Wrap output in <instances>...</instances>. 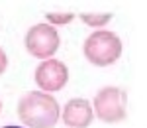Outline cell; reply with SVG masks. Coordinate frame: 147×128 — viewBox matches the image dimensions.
<instances>
[{
  "label": "cell",
  "instance_id": "277c9868",
  "mask_svg": "<svg viewBox=\"0 0 147 128\" xmlns=\"http://www.w3.org/2000/svg\"><path fill=\"white\" fill-rule=\"evenodd\" d=\"M24 46L26 51L32 57L45 61V59H53V55L57 53V49L61 46V35L57 32V28L49 26L47 22L34 24L24 37Z\"/></svg>",
  "mask_w": 147,
  "mask_h": 128
},
{
  "label": "cell",
  "instance_id": "5b68a950",
  "mask_svg": "<svg viewBox=\"0 0 147 128\" xmlns=\"http://www.w3.org/2000/svg\"><path fill=\"white\" fill-rule=\"evenodd\" d=\"M34 81L37 85V91L53 95L65 89V85L69 83V67L55 57L39 61V65L34 71Z\"/></svg>",
  "mask_w": 147,
  "mask_h": 128
},
{
  "label": "cell",
  "instance_id": "30bf717a",
  "mask_svg": "<svg viewBox=\"0 0 147 128\" xmlns=\"http://www.w3.org/2000/svg\"><path fill=\"white\" fill-rule=\"evenodd\" d=\"M2 128H26V126H18V124H8V126H2Z\"/></svg>",
  "mask_w": 147,
  "mask_h": 128
},
{
  "label": "cell",
  "instance_id": "3957f363",
  "mask_svg": "<svg viewBox=\"0 0 147 128\" xmlns=\"http://www.w3.org/2000/svg\"><path fill=\"white\" fill-rule=\"evenodd\" d=\"M92 110L94 116L106 124L122 122L127 116V95L120 87H102L94 95Z\"/></svg>",
  "mask_w": 147,
  "mask_h": 128
},
{
  "label": "cell",
  "instance_id": "52a82bcc",
  "mask_svg": "<svg viewBox=\"0 0 147 128\" xmlns=\"http://www.w3.org/2000/svg\"><path fill=\"white\" fill-rule=\"evenodd\" d=\"M79 18L82 20V24L90 26V28H96V30H102L106 24L112 20V12H100V14H94V12H80Z\"/></svg>",
  "mask_w": 147,
  "mask_h": 128
},
{
  "label": "cell",
  "instance_id": "ba28073f",
  "mask_svg": "<svg viewBox=\"0 0 147 128\" xmlns=\"http://www.w3.org/2000/svg\"><path fill=\"white\" fill-rule=\"evenodd\" d=\"M45 20L53 28L67 26V24H71L75 20V12H45Z\"/></svg>",
  "mask_w": 147,
  "mask_h": 128
},
{
  "label": "cell",
  "instance_id": "6da1fadb",
  "mask_svg": "<svg viewBox=\"0 0 147 128\" xmlns=\"http://www.w3.org/2000/svg\"><path fill=\"white\" fill-rule=\"evenodd\" d=\"M18 118L26 128H55L61 120L57 99L43 91H28L18 101Z\"/></svg>",
  "mask_w": 147,
  "mask_h": 128
},
{
  "label": "cell",
  "instance_id": "8fae6325",
  "mask_svg": "<svg viewBox=\"0 0 147 128\" xmlns=\"http://www.w3.org/2000/svg\"><path fill=\"white\" fill-rule=\"evenodd\" d=\"M0 112H2V101H0Z\"/></svg>",
  "mask_w": 147,
  "mask_h": 128
},
{
  "label": "cell",
  "instance_id": "7a4b0ae2",
  "mask_svg": "<svg viewBox=\"0 0 147 128\" xmlns=\"http://www.w3.org/2000/svg\"><path fill=\"white\" fill-rule=\"evenodd\" d=\"M82 53L94 67H110L122 57V39L116 32L96 30L84 39Z\"/></svg>",
  "mask_w": 147,
  "mask_h": 128
},
{
  "label": "cell",
  "instance_id": "9c48e42d",
  "mask_svg": "<svg viewBox=\"0 0 147 128\" xmlns=\"http://www.w3.org/2000/svg\"><path fill=\"white\" fill-rule=\"evenodd\" d=\"M6 69H8V55H6V51L0 47V75Z\"/></svg>",
  "mask_w": 147,
  "mask_h": 128
},
{
  "label": "cell",
  "instance_id": "8992f818",
  "mask_svg": "<svg viewBox=\"0 0 147 128\" xmlns=\"http://www.w3.org/2000/svg\"><path fill=\"white\" fill-rule=\"evenodd\" d=\"M61 120L67 128H88L94 120L92 103L86 99H71L61 108Z\"/></svg>",
  "mask_w": 147,
  "mask_h": 128
}]
</instances>
